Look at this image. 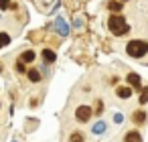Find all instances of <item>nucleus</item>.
Returning a JSON list of instances; mask_svg holds the SVG:
<instances>
[{"mask_svg": "<svg viewBox=\"0 0 148 142\" xmlns=\"http://www.w3.org/2000/svg\"><path fill=\"white\" fill-rule=\"evenodd\" d=\"M108 27H110V31H112L114 35H118V37H122V35H126V33L130 31V27H128L126 19H124V16H120V14H112V16H110V21H108Z\"/></svg>", "mask_w": 148, "mask_h": 142, "instance_id": "nucleus-1", "label": "nucleus"}, {"mask_svg": "<svg viewBox=\"0 0 148 142\" xmlns=\"http://www.w3.org/2000/svg\"><path fill=\"white\" fill-rule=\"evenodd\" d=\"M126 51H128L130 57L140 59V57H144V55L148 53V43H146V41H130L128 47H126Z\"/></svg>", "mask_w": 148, "mask_h": 142, "instance_id": "nucleus-2", "label": "nucleus"}, {"mask_svg": "<svg viewBox=\"0 0 148 142\" xmlns=\"http://www.w3.org/2000/svg\"><path fill=\"white\" fill-rule=\"evenodd\" d=\"M91 116H93V112H91L89 106H79V108L75 110V118H77L79 122H87Z\"/></svg>", "mask_w": 148, "mask_h": 142, "instance_id": "nucleus-3", "label": "nucleus"}, {"mask_svg": "<svg viewBox=\"0 0 148 142\" xmlns=\"http://www.w3.org/2000/svg\"><path fill=\"white\" fill-rule=\"evenodd\" d=\"M55 29H57L59 35H69V27H67L65 19H57V21H55Z\"/></svg>", "mask_w": 148, "mask_h": 142, "instance_id": "nucleus-4", "label": "nucleus"}, {"mask_svg": "<svg viewBox=\"0 0 148 142\" xmlns=\"http://www.w3.org/2000/svg\"><path fill=\"white\" fill-rule=\"evenodd\" d=\"M55 59H57L55 51H51V49H45V51H43V61H45V63H53Z\"/></svg>", "mask_w": 148, "mask_h": 142, "instance_id": "nucleus-5", "label": "nucleus"}, {"mask_svg": "<svg viewBox=\"0 0 148 142\" xmlns=\"http://www.w3.org/2000/svg\"><path fill=\"white\" fill-rule=\"evenodd\" d=\"M128 83H130L134 89H140V75H136V73H130V75H128Z\"/></svg>", "mask_w": 148, "mask_h": 142, "instance_id": "nucleus-6", "label": "nucleus"}, {"mask_svg": "<svg viewBox=\"0 0 148 142\" xmlns=\"http://www.w3.org/2000/svg\"><path fill=\"white\" fill-rule=\"evenodd\" d=\"M126 142H142V138H140L138 132H128L126 134Z\"/></svg>", "mask_w": 148, "mask_h": 142, "instance_id": "nucleus-7", "label": "nucleus"}, {"mask_svg": "<svg viewBox=\"0 0 148 142\" xmlns=\"http://www.w3.org/2000/svg\"><path fill=\"white\" fill-rule=\"evenodd\" d=\"M33 59H35V51H25V53H23V57H21V61H23V63H31Z\"/></svg>", "mask_w": 148, "mask_h": 142, "instance_id": "nucleus-8", "label": "nucleus"}, {"mask_svg": "<svg viewBox=\"0 0 148 142\" xmlns=\"http://www.w3.org/2000/svg\"><path fill=\"white\" fill-rule=\"evenodd\" d=\"M29 79H31L33 83H37V81H41V73H39L37 69H29Z\"/></svg>", "mask_w": 148, "mask_h": 142, "instance_id": "nucleus-9", "label": "nucleus"}, {"mask_svg": "<svg viewBox=\"0 0 148 142\" xmlns=\"http://www.w3.org/2000/svg\"><path fill=\"white\" fill-rule=\"evenodd\" d=\"M108 6H110L112 12H120V10H122V2H118V0H110Z\"/></svg>", "mask_w": 148, "mask_h": 142, "instance_id": "nucleus-10", "label": "nucleus"}, {"mask_svg": "<svg viewBox=\"0 0 148 142\" xmlns=\"http://www.w3.org/2000/svg\"><path fill=\"white\" fill-rule=\"evenodd\" d=\"M8 43H10V35L8 33H0V49L6 47Z\"/></svg>", "mask_w": 148, "mask_h": 142, "instance_id": "nucleus-11", "label": "nucleus"}, {"mask_svg": "<svg viewBox=\"0 0 148 142\" xmlns=\"http://www.w3.org/2000/svg\"><path fill=\"white\" fill-rule=\"evenodd\" d=\"M144 120H146V112H142V110H138V112L134 114V122H136V124H142Z\"/></svg>", "mask_w": 148, "mask_h": 142, "instance_id": "nucleus-12", "label": "nucleus"}, {"mask_svg": "<svg viewBox=\"0 0 148 142\" xmlns=\"http://www.w3.org/2000/svg\"><path fill=\"white\" fill-rule=\"evenodd\" d=\"M118 95L120 97H130L132 95V89L130 87H118Z\"/></svg>", "mask_w": 148, "mask_h": 142, "instance_id": "nucleus-13", "label": "nucleus"}, {"mask_svg": "<svg viewBox=\"0 0 148 142\" xmlns=\"http://www.w3.org/2000/svg\"><path fill=\"white\" fill-rule=\"evenodd\" d=\"M93 132H95V134L106 132V124H103V122H95V124H93Z\"/></svg>", "mask_w": 148, "mask_h": 142, "instance_id": "nucleus-14", "label": "nucleus"}, {"mask_svg": "<svg viewBox=\"0 0 148 142\" xmlns=\"http://www.w3.org/2000/svg\"><path fill=\"white\" fill-rule=\"evenodd\" d=\"M140 104H148V87H142V93H140Z\"/></svg>", "mask_w": 148, "mask_h": 142, "instance_id": "nucleus-15", "label": "nucleus"}, {"mask_svg": "<svg viewBox=\"0 0 148 142\" xmlns=\"http://www.w3.org/2000/svg\"><path fill=\"white\" fill-rule=\"evenodd\" d=\"M16 69H18L21 73H25V71H27V67H25V63H23L21 59H18V63H16Z\"/></svg>", "mask_w": 148, "mask_h": 142, "instance_id": "nucleus-16", "label": "nucleus"}, {"mask_svg": "<svg viewBox=\"0 0 148 142\" xmlns=\"http://www.w3.org/2000/svg\"><path fill=\"white\" fill-rule=\"evenodd\" d=\"M122 120H124V116H122L120 112H118V114H114V122H116V124H122Z\"/></svg>", "mask_w": 148, "mask_h": 142, "instance_id": "nucleus-17", "label": "nucleus"}, {"mask_svg": "<svg viewBox=\"0 0 148 142\" xmlns=\"http://www.w3.org/2000/svg\"><path fill=\"white\" fill-rule=\"evenodd\" d=\"M10 6V0H0V8H6Z\"/></svg>", "mask_w": 148, "mask_h": 142, "instance_id": "nucleus-18", "label": "nucleus"}, {"mask_svg": "<svg viewBox=\"0 0 148 142\" xmlns=\"http://www.w3.org/2000/svg\"><path fill=\"white\" fill-rule=\"evenodd\" d=\"M71 142H81V134H73L71 136Z\"/></svg>", "mask_w": 148, "mask_h": 142, "instance_id": "nucleus-19", "label": "nucleus"}]
</instances>
